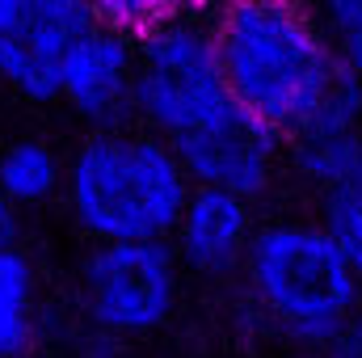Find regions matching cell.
<instances>
[{
    "label": "cell",
    "mask_w": 362,
    "mask_h": 358,
    "mask_svg": "<svg viewBox=\"0 0 362 358\" xmlns=\"http://www.w3.org/2000/svg\"><path fill=\"white\" fill-rule=\"evenodd\" d=\"M34 337V266L8 241L0 245V358L25 354Z\"/></svg>",
    "instance_id": "cell-12"
},
{
    "label": "cell",
    "mask_w": 362,
    "mask_h": 358,
    "mask_svg": "<svg viewBox=\"0 0 362 358\" xmlns=\"http://www.w3.org/2000/svg\"><path fill=\"white\" fill-rule=\"evenodd\" d=\"M169 148L177 152L189 185H215L253 202L257 194L270 190L282 135L266 127L257 114H249L240 101H232L202 127L169 139Z\"/></svg>",
    "instance_id": "cell-6"
},
{
    "label": "cell",
    "mask_w": 362,
    "mask_h": 358,
    "mask_svg": "<svg viewBox=\"0 0 362 358\" xmlns=\"http://www.w3.org/2000/svg\"><path fill=\"white\" fill-rule=\"evenodd\" d=\"M81 304L101 333H152L173 316L177 258L169 241H97L81 270Z\"/></svg>",
    "instance_id": "cell-5"
},
{
    "label": "cell",
    "mask_w": 362,
    "mask_h": 358,
    "mask_svg": "<svg viewBox=\"0 0 362 358\" xmlns=\"http://www.w3.org/2000/svg\"><path fill=\"white\" fill-rule=\"evenodd\" d=\"M228 93L282 139L362 127V85L291 0H228L211 21Z\"/></svg>",
    "instance_id": "cell-1"
},
{
    "label": "cell",
    "mask_w": 362,
    "mask_h": 358,
    "mask_svg": "<svg viewBox=\"0 0 362 358\" xmlns=\"http://www.w3.org/2000/svg\"><path fill=\"white\" fill-rule=\"evenodd\" d=\"M64 194L93 241H169L189 178L169 139L148 127H101L64 165Z\"/></svg>",
    "instance_id": "cell-2"
},
{
    "label": "cell",
    "mask_w": 362,
    "mask_h": 358,
    "mask_svg": "<svg viewBox=\"0 0 362 358\" xmlns=\"http://www.w3.org/2000/svg\"><path fill=\"white\" fill-rule=\"evenodd\" d=\"M232 101L236 97L223 85L211 21L181 13L135 34V118L152 135L177 139Z\"/></svg>",
    "instance_id": "cell-4"
},
{
    "label": "cell",
    "mask_w": 362,
    "mask_h": 358,
    "mask_svg": "<svg viewBox=\"0 0 362 358\" xmlns=\"http://www.w3.org/2000/svg\"><path fill=\"white\" fill-rule=\"evenodd\" d=\"M320 354L325 358H362V299L350 308V316L341 321V329L333 333V342Z\"/></svg>",
    "instance_id": "cell-16"
},
{
    "label": "cell",
    "mask_w": 362,
    "mask_h": 358,
    "mask_svg": "<svg viewBox=\"0 0 362 358\" xmlns=\"http://www.w3.org/2000/svg\"><path fill=\"white\" fill-rule=\"evenodd\" d=\"M198 0H81V8L89 13L97 25L122 30V34H144L169 17L194 13Z\"/></svg>",
    "instance_id": "cell-13"
},
{
    "label": "cell",
    "mask_w": 362,
    "mask_h": 358,
    "mask_svg": "<svg viewBox=\"0 0 362 358\" xmlns=\"http://www.w3.org/2000/svg\"><path fill=\"white\" fill-rule=\"evenodd\" d=\"M316 13H320L316 21L329 47L337 51L341 68L362 85V0H320Z\"/></svg>",
    "instance_id": "cell-15"
},
{
    "label": "cell",
    "mask_w": 362,
    "mask_h": 358,
    "mask_svg": "<svg viewBox=\"0 0 362 358\" xmlns=\"http://www.w3.org/2000/svg\"><path fill=\"white\" fill-rule=\"evenodd\" d=\"M17 236V207L0 194V245H8Z\"/></svg>",
    "instance_id": "cell-17"
},
{
    "label": "cell",
    "mask_w": 362,
    "mask_h": 358,
    "mask_svg": "<svg viewBox=\"0 0 362 358\" xmlns=\"http://www.w3.org/2000/svg\"><path fill=\"white\" fill-rule=\"evenodd\" d=\"M291 165L299 181H308L320 198L362 190V127L346 131H316V135H295L291 139Z\"/></svg>",
    "instance_id": "cell-10"
},
{
    "label": "cell",
    "mask_w": 362,
    "mask_h": 358,
    "mask_svg": "<svg viewBox=\"0 0 362 358\" xmlns=\"http://www.w3.org/2000/svg\"><path fill=\"white\" fill-rule=\"evenodd\" d=\"M320 228L362 282V190H341L320 198Z\"/></svg>",
    "instance_id": "cell-14"
},
{
    "label": "cell",
    "mask_w": 362,
    "mask_h": 358,
    "mask_svg": "<svg viewBox=\"0 0 362 358\" xmlns=\"http://www.w3.org/2000/svg\"><path fill=\"white\" fill-rule=\"evenodd\" d=\"M64 190V161L42 139H17L0 152V194L13 207H42Z\"/></svg>",
    "instance_id": "cell-11"
},
{
    "label": "cell",
    "mask_w": 362,
    "mask_h": 358,
    "mask_svg": "<svg viewBox=\"0 0 362 358\" xmlns=\"http://www.w3.org/2000/svg\"><path fill=\"white\" fill-rule=\"evenodd\" d=\"M89 25L81 0H0V85L55 101L59 64Z\"/></svg>",
    "instance_id": "cell-7"
},
{
    "label": "cell",
    "mask_w": 362,
    "mask_h": 358,
    "mask_svg": "<svg viewBox=\"0 0 362 358\" xmlns=\"http://www.w3.org/2000/svg\"><path fill=\"white\" fill-rule=\"evenodd\" d=\"M245 270L253 299L278 325V333L316 354L333 342L350 308L362 299V282L320 224L282 219L253 228Z\"/></svg>",
    "instance_id": "cell-3"
},
{
    "label": "cell",
    "mask_w": 362,
    "mask_h": 358,
    "mask_svg": "<svg viewBox=\"0 0 362 358\" xmlns=\"http://www.w3.org/2000/svg\"><path fill=\"white\" fill-rule=\"evenodd\" d=\"M169 249L198 278H232L245 266L253 241V207L240 194L215 185H189L177 224L169 232Z\"/></svg>",
    "instance_id": "cell-9"
},
{
    "label": "cell",
    "mask_w": 362,
    "mask_h": 358,
    "mask_svg": "<svg viewBox=\"0 0 362 358\" xmlns=\"http://www.w3.org/2000/svg\"><path fill=\"white\" fill-rule=\"evenodd\" d=\"M55 101L93 131L127 127L135 118V34L93 21L59 64Z\"/></svg>",
    "instance_id": "cell-8"
}]
</instances>
